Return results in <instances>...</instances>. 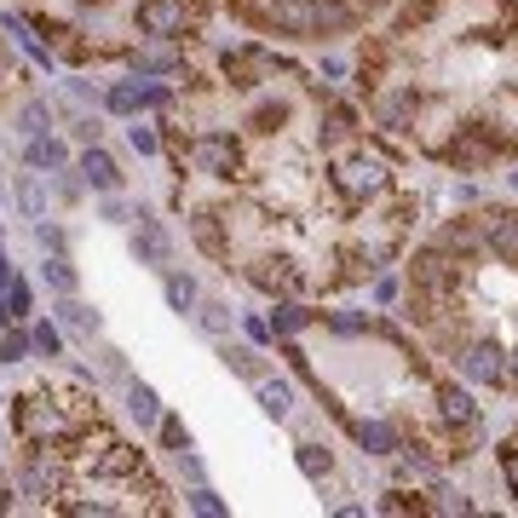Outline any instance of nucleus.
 <instances>
[{"mask_svg":"<svg viewBox=\"0 0 518 518\" xmlns=\"http://www.w3.org/2000/svg\"><path fill=\"white\" fill-rule=\"evenodd\" d=\"M357 93L375 127L449 173L518 162V0H409L363 41Z\"/></svg>","mask_w":518,"mask_h":518,"instance_id":"f257e3e1","label":"nucleus"},{"mask_svg":"<svg viewBox=\"0 0 518 518\" xmlns=\"http://www.w3.org/2000/svg\"><path fill=\"white\" fill-rule=\"evenodd\" d=\"M196 24H202V6L196 0H139L133 6V29H139L144 41H185Z\"/></svg>","mask_w":518,"mask_h":518,"instance_id":"f03ea898","label":"nucleus"},{"mask_svg":"<svg viewBox=\"0 0 518 518\" xmlns=\"http://www.w3.org/2000/svg\"><path fill=\"white\" fill-rule=\"evenodd\" d=\"M478 236H484V254L518 259V208H507V202L478 208Z\"/></svg>","mask_w":518,"mask_h":518,"instance_id":"7ed1b4c3","label":"nucleus"},{"mask_svg":"<svg viewBox=\"0 0 518 518\" xmlns=\"http://www.w3.org/2000/svg\"><path fill=\"white\" fill-rule=\"evenodd\" d=\"M104 104H110V116H139L150 104H167V93L162 87H144V81H116V87L104 93Z\"/></svg>","mask_w":518,"mask_h":518,"instance_id":"20e7f679","label":"nucleus"},{"mask_svg":"<svg viewBox=\"0 0 518 518\" xmlns=\"http://www.w3.org/2000/svg\"><path fill=\"white\" fill-rule=\"evenodd\" d=\"M75 173H81V185H93V190H121V167L104 144H87L81 162H75Z\"/></svg>","mask_w":518,"mask_h":518,"instance_id":"39448f33","label":"nucleus"},{"mask_svg":"<svg viewBox=\"0 0 518 518\" xmlns=\"http://www.w3.org/2000/svg\"><path fill=\"white\" fill-rule=\"evenodd\" d=\"M133 219H139V231H133V254H139L144 265H162V271H167V254H173V248H167L162 219H150V213H133Z\"/></svg>","mask_w":518,"mask_h":518,"instance_id":"423d86ee","label":"nucleus"},{"mask_svg":"<svg viewBox=\"0 0 518 518\" xmlns=\"http://www.w3.org/2000/svg\"><path fill=\"white\" fill-rule=\"evenodd\" d=\"M317 329V311L306 306V300H277V311H271V334L277 340H294V334Z\"/></svg>","mask_w":518,"mask_h":518,"instance_id":"0eeeda50","label":"nucleus"},{"mask_svg":"<svg viewBox=\"0 0 518 518\" xmlns=\"http://www.w3.org/2000/svg\"><path fill=\"white\" fill-rule=\"evenodd\" d=\"M254 398H259V409H265L271 421H288V415H294V386H288V380L259 375L254 380Z\"/></svg>","mask_w":518,"mask_h":518,"instance_id":"6e6552de","label":"nucleus"},{"mask_svg":"<svg viewBox=\"0 0 518 518\" xmlns=\"http://www.w3.org/2000/svg\"><path fill=\"white\" fill-rule=\"evenodd\" d=\"M127 415L139 421V432H156V421H162V398H156L144 380H127Z\"/></svg>","mask_w":518,"mask_h":518,"instance_id":"1a4fd4ad","label":"nucleus"},{"mask_svg":"<svg viewBox=\"0 0 518 518\" xmlns=\"http://www.w3.org/2000/svg\"><path fill=\"white\" fill-rule=\"evenodd\" d=\"M29 167H35V173H41V167H47V173H58V167H70V144L64 139H52V133H41V139H29Z\"/></svg>","mask_w":518,"mask_h":518,"instance_id":"9d476101","label":"nucleus"},{"mask_svg":"<svg viewBox=\"0 0 518 518\" xmlns=\"http://www.w3.org/2000/svg\"><path fill=\"white\" fill-rule=\"evenodd\" d=\"M58 323H64V329H75V334H87V340L104 329V317H98L93 306H81L75 294H64V300H58Z\"/></svg>","mask_w":518,"mask_h":518,"instance_id":"9b49d317","label":"nucleus"},{"mask_svg":"<svg viewBox=\"0 0 518 518\" xmlns=\"http://www.w3.org/2000/svg\"><path fill=\"white\" fill-rule=\"evenodd\" d=\"M219 363H225L231 375H242V380H259V375H265V363H259L254 346H231V340H219Z\"/></svg>","mask_w":518,"mask_h":518,"instance_id":"f8f14e48","label":"nucleus"},{"mask_svg":"<svg viewBox=\"0 0 518 518\" xmlns=\"http://www.w3.org/2000/svg\"><path fill=\"white\" fill-rule=\"evenodd\" d=\"M294 461H300V472H306L311 484H323V478H334V455L323 444H294Z\"/></svg>","mask_w":518,"mask_h":518,"instance_id":"ddd939ff","label":"nucleus"},{"mask_svg":"<svg viewBox=\"0 0 518 518\" xmlns=\"http://www.w3.org/2000/svg\"><path fill=\"white\" fill-rule=\"evenodd\" d=\"M133 70L139 75H179L185 70V58L167 52V47H150V52H133Z\"/></svg>","mask_w":518,"mask_h":518,"instance_id":"4468645a","label":"nucleus"},{"mask_svg":"<svg viewBox=\"0 0 518 518\" xmlns=\"http://www.w3.org/2000/svg\"><path fill=\"white\" fill-rule=\"evenodd\" d=\"M162 288H167V306L173 311H190L196 300H202V294H196V277H185V271H167Z\"/></svg>","mask_w":518,"mask_h":518,"instance_id":"2eb2a0df","label":"nucleus"},{"mask_svg":"<svg viewBox=\"0 0 518 518\" xmlns=\"http://www.w3.org/2000/svg\"><path fill=\"white\" fill-rule=\"evenodd\" d=\"M41 283L58 288V294H75V288H81V283H75V265L64 254H47V265H41Z\"/></svg>","mask_w":518,"mask_h":518,"instance_id":"dca6fc26","label":"nucleus"},{"mask_svg":"<svg viewBox=\"0 0 518 518\" xmlns=\"http://www.w3.org/2000/svg\"><path fill=\"white\" fill-rule=\"evenodd\" d=\"M18 208H24L29 219H47V190H41V173H24V179H18Z\"/></svg>","mask_w":518,"mask_h":518,"instance_id":"f3484780","label":"nucleus"},{"mask_svg":"<svg viewBox=\"0 0 518 518\" xmlns=\"http://www.w3.org/2000/svg\"><path fill=\"white\" fill-rule=\"evenodd\" d=\"M156 438H162V449H167V455L190 449V432H185V421H179V415H162V421H156Z\"/></svg>","mask_w":518,"mask_h":518,"instance_id":"a211bd4d","label":"nucleus"},{"mask_svg":"<svg viewBox=\"0 0 518 518\" xmlns=\"http://www.w3.org/2000/svg\"><path fill=\"white\" fill-rule=\"evenodd\" d=\"M29 346L41 357H64V334H58V323H35L29 329Z\"/></svg>","mask_w":518,"mask_h":518,"instance_id":"6ab92c4d","label":"nucleus"},{"mask_svg":"<svg viewBox=\"0 0 518 518\" xmlns=\"http://www.w3.org/2000/svg\"><path fill=\"white\" fill-rule=\"evenodd\" d=\"M0 294H6V306H12V323H24L29 311H35V294H29V283H18V277L0 288Z\"/></svg>","mask_w":518,"mask_h":518,"instance_id":"aec40b11","label":"nucleus"},{"mask_svg":"<svg viewBox=\"0 0 518 518\" xmlns=\"http://www.w3.org/2000/svg\"><path fill=\"white\" fill-rule=\"evenodd\" d=\"M29 352H35V346H29V329H6V334H0V363H24Z\"/></svg>","mask_w":518,"mask_h":518,"instance_id":"412c9836","label":"nucleus"},{"mask_svg":"<svg viewBox=\"0 0 518 518\" xmlns=\"http://www.w3.org/2000/svg\"><path fill=\"white\" fill-rule=\"evenodd\" d=\"M380 513H432V501H421V495H409V490H386Z\"/></svg>","mask_w":518,"mask_h":518,"instance_id":"4be33fe9","label":"nucleus"},{"mask_svg":"<svg viewBox=\"0 0 518 518\" xmlns=\"http://www.w3.org/2000/svg\"><path fill=\"white\" fill-rule=\"evenodd\" d=\"M47 127H52V110H47V98H29V104H24V133H29V139H41Z\"/></svg>","mask_w":518,"mask_h":518,"instance_id":"5701e85b","label":"nucleus"},{"mask_svg":"<svg viewBox=\"0 0 518 518\" xmlns=\"http://www.w3.org/2000/svg\"><path fill=\"white\" fill-rule=\"evenodd\" d=\"M127 144H133L139 156H162V133H156V127H127Z\"/></svg>","mask_w":518,"mask_h":518,"instance_id":"b1692460","label":"nucleus"},{"mask_svg":"<svg viewBox=\"0 0 518 518\" xmlns=\"http://www.w3.org/2000/svg\"><path fill=\"white\" fill-rule=\"evenodd\" d=\"M202 329H208L213 340H225V329H231V311L219 306V300H208V306H202Z\"/></svg>","mask_w":518,"mask_h":518,"instance_id":"393cba45","label":"nucleus"},{"mask_svg":"<svg viewBox=\"0 0 518 518\" xmlns=\"http://www.w3.org/2000/svg\"><path fill=\"white\" fill-rule=\"evenodd\" d=\"M185 507H196V513H208V518H219V513H225V501H219V495H213L208 484H196V490L185 495Z\"/></svg>","mask_w":518,"mask_h":518,"instance_id":"a878e982","label":"nucleus"},{"mask_svg":"<svg viewBox=\"0 0 518 518\" xmlns=\"http://www.w3.org/2000/svg\"><path fill=\"white\" fill-rule=\"evenodd\" d=\"M346 70H352V64H346V58H334V52H323V58H317V81H323V87L346 81Z\"/></svg>","mask_w":518,"mask_h":518,"instance_id":"bb28decb","label":"nucleus"},{"mask_svg":"<svg viewBox=\"0 0 518 518\" xmlns=\"http://www.w3.org/2000/svg\"><path fill=\"white\" fill-rule=\"evenodd\" d=\"M98 213H104V219H110V225H127V219H133V208H127V202H121L116 190H104V202H98Z\"/></svg>","mask_w":518,"mask_h":518,"instance_id":"cd10ccee","label":"nucleus"},{"mask_svg":"<svg viewBox=\"0 0 518 518\" xmlns=\"http://www.w3.org/2000/svg\"><path fill=\"white\" fill-rule=\"evenodd\" d=\"M398 294H403V283H398V277H392V271H375V306H392Z\"/></svg>","mask_w":518,"mask_h":518,"instance_id":"c85d7f7f","label":"nucleus"},{"mask_svg":"<svg viewBox=\"0 0 518 518\" xmlns=\"http://www.w3.org/2000/svg\"><path fill=\"white\" fill-rule=\"evenodd\" d=\"M35 242H41L47 254H64V231H58V225H47V219H35Z\"/></svg>","mask_w":518,"mask_h":518,"instance_id":"c756f323","label":"nucleus"},{"mask_svg":"<svg viewBox=\"0 0 518 518\" xmlns=\"http://www.w3.org/2000/svg\"><path fill=\"white\" fill-rule=\"evenodd\" d=\"M242 329H248V340H259V346H271L277 334H271V323L265 317H242Z\"/></svg>","mask_w":518,"mask_h":518,"instance_id":"7c9ffc66","label":"nucleus"},{"mask_svg":"<svg viewBox=\"0 0 518 518\" xmlns=\"http://www.w3.org/2000/svg\"><path fill=\"white\" fill-rule=\"evenodd\" d=\"M98 133H104V121H98V116H81V121H75V139H81V144H98Z\"/></svg>","mask_w":518,"mask_h":518,"instance_id":"2f4dec72","label":"nucleus"},{"mask_svg":"<svg viewBox=\"0 0 518 518\" xmlns=\"http://www.w3.org/2000/svg\"><path fill=\"white\" fill-rule=\"evenodd\" d=\"M507 386H513V392H518V340H513V346H507Z\"/></svg>","mask_w":518,"mask_h":518,"instance_id":"473e14b6","label":"nucleus"},{"mask_svg":"<svg viewBox=\"0 0 518 518\" xmlns=\"http://www.w3.org/2000/svg\"><path fill=\"white\" fill-rule=\"evenodd\" d=\"M0 323H12V306H6V294H0Z\"/></svg>","mask_w":518,"mask_h":518,"instance_id":"72a5a7b5","label":"nucleus"},{"mask_svg":"<svg viewBox=\"0 0 518 518\" xmlns=\"http://www.w3.org/2000/svg\"><path fill=\"white\" fill-rule=\"evenodd\" d=\"M6 507H12V501H6V490H0V513H6Z\"/></svg>","mask_w":518,"mask_h":518,"instance_id":"f704fd0d","label":"nucleus"},{"mask_svg":"<svg viewBox=\"0 0 518 518\" xmlns=\"http://www.w3.org/2000/svg\"><path fill=\"white\" fill-rule=\"evenodd\" d=\"M513 190H518V173H513Z\"/></svg>","mask_w":518,"mask_h":518,"instance_id":"c9c22d12","label":"nucleus"},{"mask_svg":"<svg viewBox=\"0 0 518 518\" xmlns=\"http://www.w3.org/2000/svg\"><path fill=\"white\" fill-rule=\"evenodd\" d=\"M231 6H236V0H231Z\"/></svg>","mask_w":518,"mask_h":518,"instance_id":"e433bc0d","label":"nucleus"}]
</instances>
